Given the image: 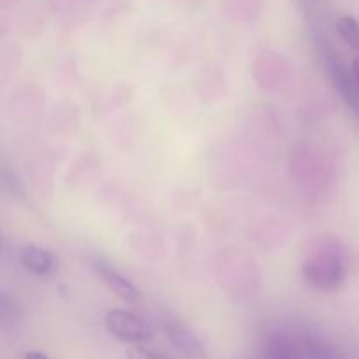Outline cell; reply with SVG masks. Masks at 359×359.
Returning a JSON list of instances; mask_svg holds the SVG:
<instances>
[{"label":"cell","mask_w":359,"mask_h":359,"mask_svg":"<svg viewBox=\"0 0 359 359\" xmlns=\"http://www.w3.org/2000/svg\"><path fill=\"white\" fill-rule=\"evenodd\" d=\"M105 326L114 339L125 344H132V346H142L153 335L151 326L142 318L130 311H121V309L107 312Z\"/></svg>","instance_id":"cell-3"},{"label":"cell","mask_w":359,"mask_h":359,"mask_svg":"<svg viewBox=\"0 0 359 359\" xmlns=\"http://www.w3.org/2000/svg\"><path fill=\"white\" fill-rule=\"evenodd\" d=\"M126 359H170L167 354L158 353V351H151L144 346H133L126 353Z\"/></svg>","instance_id":"cell-10"},{"label":"cell","mask_w":359,"mask_h":359,"mask_svg":"<svg viewBox=\"0 0 359 359\" xmlns=\"http://www.w3.org/2000/svg\"><path fill=\"white\" fill-rule=\"evenodd\" d=\"M263 359H346L323 337L305 330H283L266 339Z\"/></svg>","instance_id":"cell-1"},{"label":"cell","mask_w":359,"mask_h":359,"mask_svg":"<svg viewBox=\"0 0 359 359\" xmlns=\"http://www.w3.org/2000/svg\"><path fill=\"white\" fill-rule=\"evenodd\" d=\"M163 332L170 340L172 347L186 359H207V353L198 337L179 319L167 318L163 319Z\"/></svg>","instance_id":"cell-4"},{"label":"cell","mask_w":359,"mask_h":359,"mask_svg":"<svg viewBox=\"0 0 359 359\" xmlns=\"http://www.w3.org/2000/svg\"><path fill=\"white\" fill-rule=\"evenodd\" d=\"M23 359H49L44 353H39V351H30V353L25 354Z\"/></svg>","instance_id":"cell-11"},{"label":"cell","mask_w":359,"mask_h":359,"mask_svg":"<svg viewBox=\"0 0 359 359\" xmlns=\"http://www.w3.org/2000/svg\"><path fill=\"white\" fill-rule=\"evenodd\" d=\"M326 67H328V72L332 76L333 84H335V90L342 97L344 104L349 107V111L353 112L354 118L359 121V83L356 77H354L353 69L344 65L342 62H339L333 56H328Z\"/></svg>","instance_id":"cell-5"},{"label":"cell","mask_w":359,"mask_h":359,"mask_svg":"<svg viewBox=\"0 0 359 359\" xmlns=\"http://www.w3.org/2000/svg\"><path fill=\"white\" fill-rule=\"evenodd\" d=\"M304 279L318 290H335L347 276L346 262L337 252H319L305 259Z\"/></svg>","instance_id":"cell-2"},{"label":"cell","mask_w":359,"mask_h":359,"mask_svg":"<svg viewBox=\"0 0 359 359\" xmlns=\"http://www.w3.org/2000/svg\"><path fill=\"white\" fill-rule=\"evenodd\" d=\"M337 32L346 41L349 48H353L359 56V21L354 16H340L337 20Z\"/></svg>","instance_id":"cell-8"},{"label":"cell","mask_w":359,"mask_h":359,"mask_svg":"<svg viewBox=\"0 0 359 359\" xmlns=\"http://www.w3.org/2000/svg\"><path fill=\"white\" fill-rule=\"evenodd\" d=\"M90 263L91 269L95 270V273L102 279V283H104L116 297H119L125 302L139 300L140 293L139 290H137L135 284L130 279H126L114 265H111V263L105 262V259L102 258H93Z\"/></svg>","instance_id":"cell-6"},{"label":"cell","mask_w":359,"mask_h":359,"mask_svg":"<svg viewBox=\"0 0 359 359\" xmlns=\"http://www.w3.org/2000/svg\"><path fill=\"white\" fill-rule=\"evenodd\" d=\"M351 69H353V74H354V77H356V81L359 83V56H356V58H354V62H353V67H351Z\"/></svg>","instance_id":"cell-12"},{"label":"cell","mask_w":359,"mask_h":359,"mask_svg":"<svg viewBox=\"0 0 359 359\" xmlns=\"http://www.w3.org/2000/svg\"><path fill=\"white\" fill-rule=\"evenodd\" d=\"M20 262L34 276H48L55 269V258H53L51 252L34 244L25 245L21 249Z\"/></svg>","instance_id":"cell-7"},{"label":"cell","mask_w":359,"mask_h":359,"mask_svg":"<svg viewBox=\"0 0 359 359\" xmlns=\"http://www.w3.org/2000/svg\"><path fill=\"white\" fill-rule=\"evenodd\" d=\"M0 179H2L4 189H6V191L9 193L11 196H16V198H20V196H25V188H23V184H21V181L16 177V175L13 174V172L7 170L6 167L2 168Z\"/></svg>","instance_id":"cell-9"}]
</instances>
